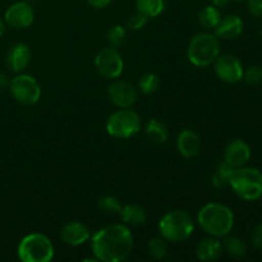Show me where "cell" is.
<instances>
[{
    "mask_svg": "<svg viewBox=\"0 0 262 262\" xmlns=\"http://www.w3.org/2000/svg\"><path fill=\"white\" fill-rule=\"evenodd\" d=\"M145 133L148 140L155 143H164L169 138L168 127L158 119H150L146 123Z\"/></svg>",
    "mask_w": 262,
    "mask_h": 262,
    "instance_id": "ffe728a7",
    "label": "cell"
},
{
    "mask_svg": "<svg viewBox=\"0 0 262 262\" xmlns=\"http://www.w3.org/2000/svg\"><path fill=\"white\" fill-rule=\"evenodd\" d=\"M9 90L15 101L22 105H35L41 99V86L35 77L18 74L10 81Z\"/></svg>",
    "mask_w": 262,
    "mask_h": 262,
    "instance_id": "ba28073f",
    "label": "cell"
},
{
    "mask_svg": "<svg viewBox=\"0 0 262 262\" xmlns=\"http://www.w3.org/2000/svg\"><path fill=\"white\" fill-rule=\"evenodd\" d=\"M137 12L148 18H156L165 9V0H136Z\"/></svg>",
    "mask_w": 262,
    "mask_h": 262,
    "instance_id": "44dd1931",
    "label": "cell"
},
{
    "mask_svg": "<svg viewBox=\"0 0 262 262\" xmlns=\"http://www.w3.org/2000/svg\"><path fill=\"white\" fill-rule=\"evenodd\" d=\"M54 245L42 233H31L20 239L17 255L23 262H50L54 258Z\"/></svg>",
    "mask_w": 262,
    "mask_h": 262,
    "instance_id": "8992f818",
    "label": "cell"
},
{
    "mask_svg": "<svg viewBox=\"0 0 262 262\" xmlns=\"http://www.w3.org/2000/svg\"><path fill=\"white\" fill-rule=\"evenodd\" d=\"M148 19H150V18L146 17L145 14L137 12L136 14H133L132 17L128 19L127 27L129 28V30H132V31H140V30H142V28H145L146 26H147Z\"/></svg>",
    "mask_w": 262,
    "mask_h": 262,
    "instance_id": "f546056e",
    "label": "cell"
},
{
    "mask_svg": "<svg viewBox=\"0 0 262 262\" xmlns=\"http://www.w3.org/2000/svg\"><path fill=\"white\" fill-rule=\"evenodd\" d=\"M247 9L251 15L256 18H262V0H246Z\"/></svg>",
    "mask_w": 262,
    "mask_h": 262,
    "instance_id": "4dcf8cb0",
    "label": "cell"
},
{
    "mask_svg": "<svg viewBox=\"0 0 262 262\" xmlns=\"http://www.w3.org/2000/svg\"><path fill=\"white\" fill-rule=\"evenodd\" d=\"M33 20H35V10L27 2H17L5 10L4 22L13 28L30 27Z\"/></svg>",
    "mask_w": 262,
    "mask_h": 262,
    "instance_id": "7c38bea8",
    "label": "cell"
},
{
    "mask_svg": "<svg viewBox=\"0 0 262 262\" xmlns=\"http://www.w3.org/2000/svg\"><path fill=\"white\" fill-rule=\"evenodd\" d=\"M220 55L219 38L210 32L197 33L189 41L187 49V58L193 66L204 68L211 66Z\"/></svg>",
    "mask_w": 262,
    "mask_h": 262,
    "instance_id": "5b68a950",
    "label": "cell"
},
{
    "mask_svg": "<svg viewBox=\"0 0 262 262\" xmlns=\"http://www.w3.org/2000/svg\"><path fill=\"white\" fill-rule=\"evenodd\" d=\"M260 35H261V37H262V27H261V31H260Z\"/></svg>",
    "mask_w": 262,
    "mask_h": 262,
    "instance_id": "8d00e7d4",
    "label": "cell"
},
{
    "mask_svg": "<svg viewBox=\"0 0 262 262\" xmlns=\"http://www.w3.org/2000/svg\"><path fill=\"white\" fill-rule=\"evenodd\" d=\"M133 234L125 224H112L91 237V250L97 261L122 262L130 255Z\"/></svg>",
    "mask_w": 262,
    "mask_h": 262,
    "instance_id": "6da1fadb",
    "label": "cell"
},
{
    "mask_svg": "<svg viewBox=\"0 0 262 262\" xmlns=\"http://www.w3.org/2000/svg\"><path fill=\"white\" fill-rule=\"evenodd\" d=\"M148 253L155 260H164L168 256V243L163 237H155L148 241Z\"/></svg>",
    "mask_w": 262,
    "mask_h": 262,
    "instance_id": "d4e9b609",
    "label": "cell"
},
{
    "mask_svg": "<svg viewBox=\"0 0 262 262\" xmlns=\"http://www.w3.org/2000/svg\"><path fill=\"white\" fill-rule=\"evenodd\" d=\"M215 74L225 83H238L243 79V66L239 59L230 54L219 55L214 61Z\"/></svg>",
    "mask_w": 262,
    "mask_h": 262,
    "instance_id": "30bf717a",
    "label": "cell"
},
{
    "mask_svg": "<svg viewBox=\"0 0 262 262\" xmlns=\"http://www.w3.org/2000/svg\"><path fill=\"white\" fill-rule=\"evenodd\" d=\"M197 223L209 235L223 238L227 237L234 227V214L227 205L210 202L200 209Z\"/></svg>",
    "mask_w": 262,
    "mask_h": 262,
    "instance_id": "7a4b0ae2",
    "label": "cell"
},
{
    "mask_svg": "<svg viewBox=\"0 0 262 262\" xmlns=\"http://www.w3.org/2000/svg\"><path fill=\"white\" fill-rule=\"evenodd\" d=\"M4 32H5V22L0 18V38L3 37Z\"/></svg>",
    "mask_w": 262,
    "mask_h": 262,
    "instance_id": "d590c367",
    "label": "cell"
},
{
    "mask_svg": "<svg viewBox=\"0 0 262 262\" xmlns=\"http://www.w3.org/2000/svg\"><path fill=\"white\" fill-rule=\"evenodd\" d=\"M125 38H127V32H125V28L123 26L117 25L107 31L106 40L113 48H120L124 43Z\"/></svg>",
    "mask_w": 262,
    "mask_h": 262,
    "instance_id": "83f0119b",
    "label": "cell"
},
{
    "mask_svg": "<svg viewBox=\"0 0 262 262\" xmlns=\"http://www.w3.org/2000/svg\"><path fill=\"white\" fill-rule=\"evenodd\" d=\"M107 96L110 101L119 109L130 107L137 101L138 92L133 84L127 81H114L107 86Z\"/></svg>",
    "mask_w": 262,
    "mask_h": 262,
    "instance_id": "8fae6325",
    "label": "cell"
},
{
    "mask_svg": "<svg viewBox=\"0 0 262 262\" xmlns=\"http://www.w3.org/2000/svg\"><path fill=\"white\" fill-rule=\"evenodd\" d=\"M107 135L114 138H130L137 135L141 130V118L135 110H130L129 107L119 109L110 114L107 118L106 124Z\"/></svg>",
    "mask_w": 262,
    "mask_h": 262,
    "instance_id": "52a82bcc",
    "label": "cell"
},
{
    "mask_svg": "<svg viewBox=\"0 0 262 262\" xmlns=\"http://www.w3.org/2000/svg\"><path fill=\"white\" fill-rule=\"evenodd\" d=\"M220 19H222V13H220L219 8L214 7V5H207L199 14L200 25L206 30H214L219 25Z\"/></svg>",
    "mask_w": 262,
    "mask_h": 262,
    "instance_id": "7402d4cb",
    "label": "cell"
},
{
    "mask_svg": "<svg viewBox=\"0 0 262 262\" xmlns=\"http://www.w3.org/2000/svg\"><path fill=\"white\" fill-rule=\"evenodd\" d=\"M251 242L258 250H262V224L257 225L255 229L252 230V234H251Z\"/></svg>",
    "mask_w": 262,
    "mask_h": 262,
    "instance_id": "1f68e13d",
    "label": "cell"
},
{
    "mask_svg": "<svg viewBox=\"0 0 262 262\" xmlns=\"http://www.w3.org/2000/svg\"><path fill=\"white\" fill-rule=\"evenodd\" d=\"M119 215L123 224L130 225V227H138V225L145 224L146 219H147L146 210L142 206L136 204L124 205L120 210Z\"/></svg>",
    "mask_w": 262,
    "mask_h": 262,
    "instance_id": "d6986e66",
    "label": "cell"
},
{
    "mask_svg": "<svg viewBox=\"0 0 262 262\" xmlns=\"http://www.w3.org/2000/svg\"><path fill=\"white\" fill-rule=\"evenodd\" d=\"M234 171V168L225 163L224 160L219 163V165L215 169V173L211 177V184L215 188H224V187L229 186L230 178Z\"/></svg>",
    "mask_w": 262,
    "mask_h": 262,
    "instance_id": "603a6c76",
    "label": "cell"
},
{
    "mask_svg": "<svg viewBox=\"0 0 262 262\" xmlns=\"http://www.w3.org/2000/svg\"><path fill=\"white\" fill-rule=\"evenodd\" d=\"M97 206L104 214L115 215L119 214L123 205L120 204V201L115 196H104L97 201Z\"/></svg>",
    "mask_w": 262,
    "mask_h": 262,
    "instance_id": "484cf974",
    "label": "cell"
},
{
    "mask_svg": "<svg viewBox=\"0 0 262 262\" xmlns=\"http://www.w3.org/2000/svg\"><path fill=\"white\" fill-rule=\"evenodd\" d=\"M9 78H8V76L5 73H3V72H0V90H4L7 89V87H9Z\"/></svg>",
    "mask_w": 262,
    "mask_h": 262,
    "instance_id": "836d02e7",
    "label": "cell"
},
{
    "mask_svg": "<svg viewBox=\"0 0 262 262\" xmlns=\"http://www.w3.org/2000/svg\"><path fill=\"white\" fill-rule=\"evenodd\" d=\"M160 86V79L155 73H146L138 81V89L142 94L150 95L154 94Z\"/></svg>",
    "mask_w": 262,
    "mask_h": 262,
    "instance_id": "4316f807",
    "label": "cell"
},
{
    "mask_svg": "<svg viewBox=\"0 0 262 262\" xmlns=\"http://www.w3.org/2000/svg\"><path fill=\"white\" fill-rule=\"evenodd\" d=\"M237 2H243V0H237Z\"/></svg>",
    "mask_w": 262,
    "mask_h": 262,
    "instance_id": "74e56055",
    "label": "cell"
},
{
    "mask_svg": "<svg viewBox=\"0 0 262 262\" xmlns=\"http://www.w3.org/2000/svg\"><path fill=\"white\" fill-rule=\"evenodd\" d=\"M223 247L227 251L228 255L234 258H242L247 253V246H246L245 241L237 235H230V237L225 238Z\"/></svg>",
    "mask_w": 262,
    "mask_h": 262,
    "instance_id": "cb8c5ba5",
    "label": "cell"
},
{
    "mask_svg": "<svg viewBox=\"0 0 262 262\" xmlns=\"http://www.w3.org/2000/svg\"><path fill=\"white\" fill-rule=\"evenodd\" d=\"M229 186L239 199L257 201L262 199V171L246 165L234 169Z\"/></svg>",
    "mask_w": 262,
    "mask_h": 262,
    "instance_id": "277c9868",
    "label": "cell"
},
{
    "mask_svg": "<svg viewBox=\"0 0 262 262\" xmlns=\"http://www.w3.org/2000/svg\"><path fill=\"white\" fill-rule=\"evenodd\" d=\"M60 238L66 245L72 246V247H78L91 238V233L83 223L71 222L67 223L61 228Z\"/></svg>",
    "mask_w": 262,
    "mask_h": 262,
    "instance_id": "5bb4252c",
    "label": "cell"
},
{
    "mask_svg": "<svg viewBox=\"0 0 262 262\" xmlns=\"http://www.w3.org/2000/svg\"><path fill=\"white\" fill-rule=\"evenodd\" d=\"M31 61V50L28 45L23 42L12 46L7 55V66L15 73H20L28 67Z\"/></svg>",
    "mask_w": 262,
    "mask_h": 262,
    "instance_id": "e0dca14e",
    "label": "cell"
},
{
    "mask_svg": "<svg viewBox=\"0 0 262 262\" xmlns=\"http://www.w3.org/2000/svg\"><path fill=\"white\" fill-rule=\"evenodd\" d=\"M243 28L245 22L242 18L237 14H229L220 19L219 25L214 28V35L223 40H232L242 35Z\"/></svg>",
    "mask_w": 262,
    "mask_h": 262,
    "instance_id": "9a60e30c",
    "label": "cell"
},
{
    "mask_svg": "<svg viewBox=\"0 0 262 262\" xmlns=\"http://www.w3.org/2000/svg\"><path fill=\"white\" fill-rule=\"evenodd\" d=\"M86 2L95 9H102V8H106L112 3V0H86Z\"/></svg>",
    "mask_w": 262,
    "mask_h": 262,
    "instance_id": "d6a6232c",
    "label": "cell"
},
{
    "mask_svg": "<svg viewBox=\"0 0 262 262\" xmlns=\"http://www.w3.org/2000/svg\"><path fill=\"white\" fill-rule=\"evenodd\" d=\"M230 3V0H212V5L216 8H225Z\"/></svg>",
    "mask_w": 262,
    "mask_h": 262,
    "instance_id": "e575fe53",
    "label": "cell"
},
{
    "mask_svg": "<svg viewBox=\"0 0 262 262\" xmlns=\"http://www.w3.org/2000/svg\"><path fill=\"white\" fill-rule=\"evenodd\" d=\"M177 150L183 158H194L201 150L200 136L192 129H184L177 137Z\"/></svg>",
    "mask_w": 262,
    "mask_h": 262,
    "instance_id": "2e32d148",
    "label": "cell"
},
{
    "mask_svg": "<svg viewBox=\"0 0 262 262\" xmlns=\"http://www.w3.org/2000/svg\"><path fill=\"white\" fill-rule=\"evenodd\" d=\"M95 67L100 76L104 78L115 79L122 76L124 71V61L122 55L115 48L102 49L97 55L95 56Z\"/></svg>",
    "mask_w": 262,
    "mask_h": 262,
    "instance_id": "9c48e42d",
    "label": "cell"
},
{
    "mask_svg": "<svg viewBox=\"0 0 262 262\" xmlns=\"http://www.w3.org/2000/svg\"><path fill=\"white\" fill-rule=\"evenodd\" d=\"M223 243L216 237H207L200 241L196 247V256L200 261H215L223 255Z\"/></svg>",
    "mask_w": 262,
    "mask_h": 262,
    "instance_id": "ac0fdd59",
    "label": "cell"
},
{
    "mask_svg": "<svg viewBox=\"0 0 262 262\" xmlns=\"http://www.w3.org/2000/svg\"><path fill=\"white\" fill-rule=\"evenodd\" d=\"M194 222L184 210H171L159 222V232L166 242H183L192 235Z\"/></svg>",
    "mask_w": 262,
    "mask_h": 262,
    "instance_id": "3957f363",
    "label": "cell"
},
{
    "mask_svg": "<svg viewBox=\"0 0 262 262\" xmlns=\"http://www.w3.org/2000/svg\"><path fill=\"white\" fill-rule=\"evenodd\" d=\"M251 159V147L243 140H233L227 146L224 152V161L232 168L237 169L245 166Z\"/></svg>",
    "mask_w": 262,
    "mask_h": 262,
    "instance_id": "4fadbf2b",
    "label": "cell"
},
{
    "mask_svg": "<svg viewBox=\"0 0 262 262\" xmlns=\"http://www.w3.org/2000/svg\"><path fill=\"white\" fill-rule=\"evenodd\" d=\"M243 79L246 81V83L251 84V86L260 84L262 82V68L260 66H251L243 73Z\"/></svg>",
    "mask_w": 262,
    "mask_h": 262,
    "instance_id": "f1b7e54d",
    "label": "cell"
}]
</instances>
